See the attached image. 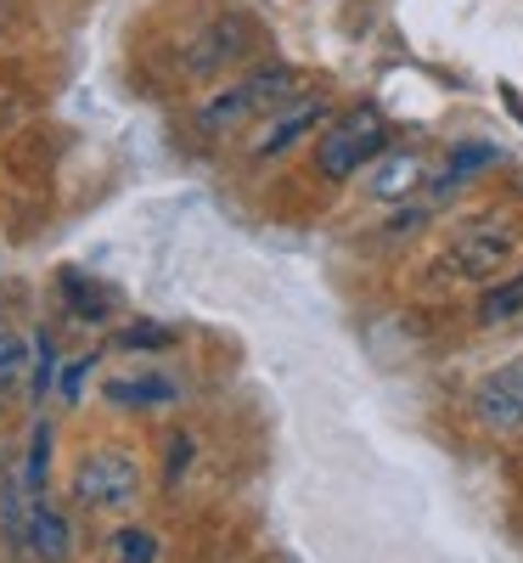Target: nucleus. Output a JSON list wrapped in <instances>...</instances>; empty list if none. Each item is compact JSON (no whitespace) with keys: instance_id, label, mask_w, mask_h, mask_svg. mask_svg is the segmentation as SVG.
Here are the masks:
<instances>
[{"instance_id":"ddd939ff","label":"nucleus","mask_w":523,"mask_h":563,"mask_svg":"<svg viewBox=\"0 0 523 563\" xmlns=\"http://www.w3.org/2000/svg\"><path fill=\"white\" fill-rule=\"evenodd\" d=\"M485 164H496V153H490V147H456V153H450V164H445V186L467 180L472 169H485Z\"/></svg>"},{"instance_id":"7ed1b4c3","label":"nucleus","mask_w":523,"mask_h":563,"mask_svg":"<svg viewBox=\"0 0 523 563\" xmlns=\"http://www.w3.org/2000/svg\"><path fill=\"white\" fill-rule=\"evenodd\" d=\"M74 496H79L85 507H102V512L124 507V501L135 496V462H130L124 451H97V456H85L79 474H74Z\"/></svg>"},{"instance_id":"f8f14e48","label":"nucleus","mask_w":523,"mask_h":563,"mask_svg":"<svg viewBox=\"0 0 523 563\" xmlns=\"http://www.w3.org/2000/svg\"><path fill=\"white\" fill-rule=\"evenodd\" d=\"M29 339H18V333H0V389L7 384H18V372H23V361H29Z\"/></svg>"},{"instance_id":"2eb2a0df","label":"nucleus","mask_w":523,"mask_h":563,"mask_svg":"<svg viewBox=\"0 0 523 563\" xmlns=\"http://www.w3.org/2000/svg\"><path fill=\"white\" fill-rule=\"evenodd\" d=\"M34 451H29V474H23V485H45V462H52V429H34V440H29Z\"/></svg>"},{"instance_id":"1a4fd4ad","label":"nucleus","mask_w":523,"mask_h":563,"mask_svg":"<svg viewBox=\"0 0 523 563\" xmlns=\"http://www.w3.org/2000/svg\"><path fill=\"white\" fill-rule=\"evenodd\" d=\"M243 119H254V108H248V97H243V85H225L220 97L198 113V124L209 130V135H220V130H236Z\"/></svg>"},{"instance_id":"f3484780","label":"nucleus","mask_w":523,"mask_h":563,"mask_svg":"<svg viewBox=\"0 0 523 563\" xmlns=\"http://www.w3.org/2000/svg\"><path fill=\"white\" fill-rule=\"evenodd\" d=\"M186 462H192V440L175 434V440H169V467H164V485H175V479L186 474Z\"/></svg>"},{"instance_id":"423d86ee","label":"nucleus","mask_w":523,"mask_h":563,"mask_svg":"<svg viewBox=\"0 0 523 563\" xmlns=\"http://www.w3.org/2000/svg\"><path fill=\"white\" fill-rule=\"evenodd\" d=\"M29 547H34L45 563H63V558L74 552V536H68V519H63V512L34 507V512H29Z\"/></svg>"},{"instance_id":"f257e3e1","label":"nucleus","mask_w":523,"mask_h":563,"mask_svg":"<svg viewBox=\"0 0 523 563\" xmlns=\"http://www.w3.org/2000/svg\"><path fill=\"white\" fill-rule=\"evenodd\" d=\"M383 147H389L383 113H377V108H355V113H344L338 124L321 135V175L349 180V175H360L371 158H383Z\"/></svg>"},{"instance_id":"4468645a","label":"nucleus","mask_w":523,"mask_h":563,"mask_svg":"<svg viewBox=\"0 0 523 563\" xmlns=\"http://www.w3.org/2000/svg\"><path fill=\"white\" fill-rule=\"evenodd\" d=\"M52 384H57V350H52V339H34V395L45 400Z\"/></svg>"},{"instance_id":"9d476101","label":"nucleus","mask_w":523,"mask_h":563,"mask_svg":"<svg viewBox=\"0 0 523 563\" xmlns=\"http://www.w3.org/2000/svg\"><path fill=\"white\" fill-rule=\"evenodd\" d=\"M512 316H523V271H518L512 282H496V288L479 299V321H485V327H501V321H512Z\"/></svg>"},{"instance_id":"6e6552de","label":"nucleus","mask_w":523,"mask_h":563,"mask_svg":"<svg viewBox=\"0 0 523 563\" xmlns=\"http://www.w3.org/2000/svg\"><path fill=\"white\" fill-rule=\"evenodd\" d=\"M243 34H248V29L236 23V18L214 23V29L203 34L209 45H198V52H192V68H220V63H231V57H236V52H243V45H248Z\"/></svg>"},{"instance_id":"20e7f679","label":"nucleus","mask_w":523,"mask_h":563,"mask_svg":"<svg viewBox=\"0 0 523 563\" xmlns=\"http://www.w3.org/2000/svg\"><path fill=\"white\" fill-rule=\"evenodd\" d=\"M472 400H479V417L490 429H523V361L490 372Z\"/></svg>"},{"instance_id":"39448f33","label":"nucleus","mask_w":523,"mask_h":563,"mask_svg":"<svg viewBox=\"0 0 523 563\" xmlns=\"http://www.w3.org/2000/svg\"><path fill=\"white\" fill-rule=\"evenodd\" d=\"M321 119H326V108H321V102H310V97H299V102H293L288 113H276V119H270V130H265V135L254 141V158L288 153L293 141H299V135H304L310 124H321Z\"/></svg>"},{"instance_id":"9b49d317","label":"nucleus","mask_w":523,"mask_h":563,"mask_svg":"<svg viewBox=\"0 0 523 563\" xmlns=\"http://www.w3.org/2000/svg\"><path fill=\"white\" fill-rule=\"evenodd\" d=\"M108 400H119V406H158V400H175V384L169 378H119V384H108Z\"/></svg>"},{"instance_id":"0eeeda50","label":"nucleus","mask_w":523,"mask_h":563,"mask_svg":"<svg viewBox=\"0 0 523 563\" xmlns=\"http://www.w3.org/2000/svg\"><path fill=\"white\" fill-rule=\"evenodd\" d=\"M416 180H422V164L411 153H389L371 175V198H405V192H416Z\"/></svg>"},{"instance_id":"dca6fc26","label":"nucleus","mask_w":523,"mask_h":563,"mask_svg":"<svg viewBox=\"0 0 523 563\" xmlns=\"http://www.w3.org/2000/svg\"><path fill=\"white\" fill-rule=\"evenodd\" d=\"M153 552H158V541H153L147 530H124V536H119V558H124V563H153Z\"/></svg>"},{"instance_id":"f03ea898","label":"nucleus","mask_w":523,"mask_h":563,"mask_svg":"<svg viewBox=\"0 0 523 563\" xmlns=\"http://www.w3.org/2000/svg\"><path fill=\"white\" fill-rule=\"evenodd\" d=\"M512 254H518V231H512V220H501V214H472V220L456 231V238H450L445 265H450L456 276L490 282L496 271L512 265Z\"/></svg>"},{"instance_id":"6ab92c4d","label":"nucleus","mask_w":523,"mask_h":563,"mask_svg":"<svg viewBox=\"0 0 523 563\" xmlns=\"http://www.w3.org/2000/svg\"><path fill=\"white\" fill-rule=\"evenodd\" d=\"M85 372H90V355H85V361H74V366L63 372V400H79V389H85Z\"/></svg>"},{"instance_id":"a211bd4d","label":"nucleus","mask_w":523,"mask_h":563,"mask_svg":"<svg viewBox=\"0 0 523 563\" xmlns=\"http://www.w3.org/2000/svg\"><path fill=\"white\" fill-rule=\"evenodd\" d=\"M124 344H130V350H147V344H169V333H164V327H130Z\"/></svg>"}]
</instances>
